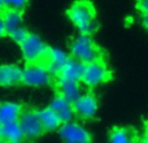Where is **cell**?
Returning a JSON list of instances; mask_svg holds the SVG:
<instances>
[{
    "label": "cell",
    "mask_w": 148,
    "mask_h": 143,
    "mask_svg": "<svg viewBox=\"0 0 148 143\" xmlns=\"http://www.w3.org/2000/svg\"><path fill=\"white\" fill-rule=\"evenodd\" d=\"M66 16L81 34L92 35L99 29L96 8L91 0H75L68 8Z\"/></svg>",
    "instance_id": "6da1fadb"
},
{
    "label": "cell",
    "mask_w": 148,
    "mask_h": 143,
    "mask_svg": "<svg viewBox=\"0 0 148 143\" xmlns=\"http://www.w3.org/2000/svg\"><path fill=\"white\" fill-rule=\"evenodd\" d=\"M70 56L78 59L83 64L92 63L95 60H108V55L103 47H100L96 42L92 39L91 35L87 34H79V36L74 38L70 42Z\"/></svg>",
    "instance_id": "7a4b0ae2"
},
{
    "label": "cell",
    "mask_w": 148,
    "mask_h": 143,
    "mask_svg": "<svg viewBox=\"0 0 148 143\" xmlns=\"http://www.w3.org/2000/svg\"><path fill=\"white\" fill-rule=\"evenodd\" d=\"M113 78H114V74L108 65V60L101 59L84 64L83 74H82V83L87 89H95L100 85L113 81Z\"/></svg>",
    "instance_id": "3957f363"
},
{
    "label": "cell",
    "mask_w": 148,
    "mask_h": 143,
    "mask_svg": "<svg viewBox=\"0 0 148 143\" xmlns=\"http://www.w3.org/2000/svg\"><path fill=\"white\" fill-rule=\"evenodd\" d=\"M74 117L79 121H92L96 118L99 109V99L94 89H88L86 92H82L73 102Z\"/></svg>",
    "instance_id": "277c9868"
},
{
    "label": "cell",
    "mask_w": 148,
    "mask_h": 143,
    "mask_svg": "<svg viewBox=\"0 0 148 143\" xmlns=\"http://www.w3.org/2000/svg\"><path fill=\"white\" fill-rule=\"evenodd\" d=\"M18 124H20L21 129H22L25 141L38 139L39 137H42L46 133L40 120H39L38 109H35L33 107H26L25 105L20 118H18Z\"/></svg>",
    "instance_id": "5b68a950"
},
{
    "label": "cell",
    "mask_w": 148,
    "mask_h": 143,
    "mask_svg": "<svg viewBox=\"0 0 148 143\" xmlns=\"http://www.w3.org/2000/svg\"><path fill=\"white\" fill-rule=\"evenodd\" d=\"M52 76L49 72L40 64L36 63H26L22 69V85L31 87H40L51 85Z\"/></svg>",
    "instance_id": "8992f818"
},
{
    "label": "cell",
    "mask_w": 148,
    "mask_h": 143,
    "mask_svg": "<svg viewBox=\"0 0 148 143\" xmlns=\"http://www.w3.org/2000/svg\"><path fill=\"white\" fill-rule=\"evenodd\" d=\"M60 138L70 143H90L92 142V134L87 131L77 121H66L62 122L57 129Z\"/></svg>",
    "instance_id": "52a82bcc"
},
{
    "label": "cell",
    "mask_w": 148,
    "mask_h": 143,
    "mask_svg": "<svg viewBox=\"0 0 148 143\" xmlns=\"http://www.w3.org/2000/svg\"><path fill=\"white\" fill-rule=\"evenodd\" d=\"M20 47L26 63H38L44 55L46 50L48 48V46L33 33H29L23 42L20 43Z\"/></svg>",
    "instance_id": "ba28073f"
},
{
    "label": "cell",
    "mask_w": 148,
    "mask_h": 143,
    "mask_svg": "<svg viewBox=\"0 0 148 143\" xmlns=\"http://www.w3.org/2000/svg\"><path fill=\"white\" fill-rule=\"evenodd\" d=\"M68 55L65 52L60 51L57 48H52V47H48L44 52V55L42 56V59L39 60L36 64H40L42 67H44L49 72V74L52 76V78L57 76L60 73V70L62 69L64 64L68 60Z\"/></svg>",
    "instance_id": "9c48e42d"
},
{
    "label": "cell",
    "mask_w": 148,
    "mask_h": 143,
    "mask_svg": "<svg viewBox=\"0 0 148 143\" xmlns=\"http://www.w3.org/2000/svg\"><path fill=\"white\" fill-rule=\"evenodd\" d=\"M108 139L112 143H136L140 142V134L134 126L116 125L108 131Z\"/></svg>",
    "instance_id": "30bf717a"
},
{
    "label": "cell",
    "mask_w": 148,
    "mask_h": 143,
    "mask_svg": "<svg viewBox=\"0 0 148 143\" xmlns=\"http://www.w3.org/2000/svg\"><path fill=\"white\" fill-rule=\"evenodd\" d=\"M51 85L53 86L55 92L62 95L64 98H66L69 102H74L81 92V82L77 81H69V79H64V78H52Z\"/></svg>",
    "instance_id": "8fae6325"
},
{
    "label": "cell",
    "mask_w": 148,
    "mask_h": 143,
    "mask_svg": "<svg viewBox=\"0 0 148 143\" xmlns=\"http://www.w3.org/2000/svg\"><path fill=\"white\" fill-rule=\"evenodd\" d=\"M61 120V122H66V121L74 120V109H73V103L69 102L66 98L62 95L55 92V96L52 99L51 104L48 105Z\"/></svg>",
    "instance_id": "7c38bea8"
},
{
    "label": "cell",
    "mask_w": 148,
    "mask_h": 143,
    "mask_svg": "<svg viewBox=\"0 0 148 143\" xmlns=\"http://www.w3.org/2000/svg\"><path fill=\"white\" fill-rule=\"evenodd\" d=\"M84 69V64L82 61H79L78 59L70 56L68 57L66 63L64 64L62 69L60 70V73L56 77L59 78H64V79H69V81H77L82 83V74H83ZM55 77V78H56Z\"/></svg>",
    "instance_id": "4fadbf2b"
},
{
    "label": "cell",
    "mask_w": 148,
    "mask_h": 143,
    "mask_svg": "<svg viewBox=\"0 0 148 143\" xmlns=\"http://www.w3.org/2000/svg\"><path fill=\"white\" fill-rule=\"evenodd\" d=\"M22 85V69L17 65H0V86L14 87Z\"/></svg>",
    "instance_id": "5bb4252c"
},
{
    "label": "cell",
    "mask_w": 148,
    "mask_h": 143,
    "mask_svg": "<svg viewBox=\"0 0 148 143\" xmlns=\"http://www.w3.org/2000/svg\"><path fill=\"white\" fill-rule=\"evenodd\" d=\"M3 17V22H4V28L7 31V36H10L17 29L22 28V16L23 12L17 9H9V8H4L0 12Z\"/></svg>",
    "instance_id": "9a60e30c"
},
{
    "label": "cell",
    "mask_w": 148,
    "mask_h": 143,
    "mask_svg": "<svg viewBox=\"0 0 148 143\" xmlns=\"http://www.w3.org/2000/svg\"><path fill=\"white\" fill-rule=\"evenodd\" d=\"M23 108H25V105L18 104V103H0V124L4 125L8 122L18 121Z\"/></svg>",
    "instance_id": "2e32d148"
},
{
    "label": "cell",
    "mask_w": 148,
    "mask_h": 143,
    "mask_svg": "<svg viewBox=\"0 0 148 143\" xmlns=\"http://www.w3.org/2000/svg\"><path fill=\"white\" fill-rule=\"evenodd\" d=\"M38 116H39V120H40L46 133L57 130L59 126L62 124L61 120L59 118V116H57L49 107L44 108V109H38Z\"/></svg>",
    "instance_id": "e0dca14e"
},
{
    "label": "cell",
    "mask_w": 148,
    "mask_h": 143,
    "mask_svg": "<svg viewBox=\"0 0 148 143\" xmlns=\"http://www.w3.org/2000/svg\"><path fill=\"white\" fill-rule=\"evenodd\" d=\"M1 141L9 142V143H20V142L25 141L22 129H21L18 121H13V122H8L3 125Z\"/></svg>",
    "instance_id": "ac0fdd59"
},
{
    "label": "cell",
    "mask_w": 148,
    "mask_h": 143,
    "mask_svg": "<svg viewBox=\"0 0 148 143\" xmlns=\"http://www.w3.org/2000/svg\"><path fill=\"white\" fill-rule=\"evenodd\" d=\"M3 4H4V8L25 12V9L27 8L29 0H3Z\"/></svg>",
    "instance_id": "d6986e66"
},
{
    "label": "cell",
    "mask_w": 148,
    "mask_h": 143,
    "mask_svg": "<svg viewBox=\"0 0 148 143\" xmlns=\"http://www.w3.org/2000/svg\"><path fill=\"white\" fill-rule=\"evenodd\" d=\"M27 35H29V31L26 30L25 28H20L10 35V38H12L17 44H20L21 42H23V39H25Z\"/></svg>",
    "instance_id": "ffe728a7"
},
{
    "label": "cell",
    "mask_w": 148,
    "mask_h": 143,
    "mask_svg": "<svg viewBox=\"0 0 148 143\" xmlns=\"http://www.w3.org/2000/svg\"><path fill=\"white\" fill-rule=\"evenodd\" d=\"M135 8L140 14L148 13V0H135Z\"/></svg>",
    "instance_id": "44dd1931"
},
{
    "label": "cell",
    "mask_w": 148,
    "mask_h": 143,
    "mask_svg": "<svg viewBox=\"0 0 148 143\" xmlns=\"http://www.w3.org/2000/svg\"><path fill=\"white\" fill-rule=\"evenodd\" d=\"M140 142L148 143V120L143 121V133L140 135Z\"/></svg>",
    "instance_id": "7402d4cb"
},
{
    "label": "cell",
    "mask_w": 148,
    "mask_h": 143,
    "mask_svg": "<svg viewBox=\"0 0 148 143\" xmlns=\"http://www.w3.org/2000/svg\"><path fill=\"white\" fill-rule=\"evenodd\" d=\"M7 36V31H5V28H4V22H3V17L0 14V38H4Z\"/></svg>",
    "instance_id": "603a6c76"
},
{
    "label": "cell",
    "mask_w": 148,
    "mask_h": 143,
    "mask_svg": "<svg viewBox=\"0 0 148 143\" xmlns=\"http://www.w3.org/2000/svg\"><path fill=\"white\" fill-rule=\"evenodd\" d=\"M140 16H142V25L146 29H148V13H143Z\"/></svg>",
    "instance_id": "cb8c5ba5"
},
{
    "label": "cell",
    "mask_w": 148,
    "mask_h": 143,
    "mask_svg": "<svg viewBox=\"0 0 148 143\" xmlns=\"http://www.w3.org/2000/svg\"><path fill=\"white\" fill-rule=\"evenodd\" d=\"M4 9V4H3V0H0V12Z\"/></svg>",
    "instance_id": "d4e9b609"
},
{
    "label": "cell",
    "mask_w": 148,
    "mask_h": 143,
    "mask_svg": "<svg viewBox=\"0 0 148 143\" xmlns=\"http://www.w3.org/2000/svg\"><path fill=\"white\" fill-rule=\"evenodd\" d=\"M1 131H3V125L0 124V142H3L1 141Z\"/></svg>",
    "instance_id": "484cf974"
}]
</instances>
